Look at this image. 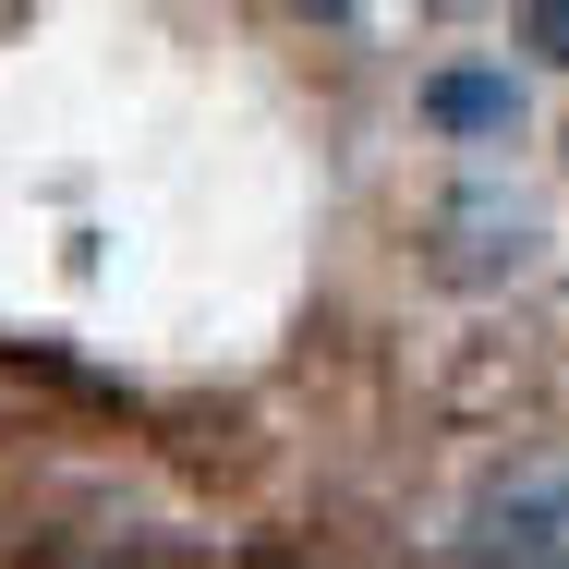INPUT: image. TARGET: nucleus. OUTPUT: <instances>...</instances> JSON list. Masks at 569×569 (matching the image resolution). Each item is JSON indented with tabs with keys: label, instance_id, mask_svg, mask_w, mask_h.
<instances>
[{
	"label": "nucleus",
	"instance_id": "1",
	"mask_svg": "<svg viewBox=\"0 0 569 569\" xmlns=\"http://www.w3.org/2000/svg\"><path fill=\"white\" fill-rule=\"evenodd\" d=\"M460 558H569V472L558 460H521L509 485H485L449 533Z\"/></svg>",
	"mask_w": 569,
	"mask_h": 569
},
{
	"label": "nucleus",
	"instance_id": "2",
	"mask_svg": "<svg viewBox=\"0 0 569 569\" xmlns=\"http://www.w3.org/2000/svg\"><path fill=\"white\" fill-rule=\"evenodd\" d=\"M437 242H449V254H437L449 279H521L533 242H546V219H533L521 194H449V207H437Z\"/></svg>",
	"mask_w": 569,
	"mask_h": 569
},
{
	"label": "nucleus",
	"instance_id": "3",
	"mask_svg": "<svg viewBox=\"0 0 569 569\" xmlns=\"http://www.w3.org/2000/svg\"><path fill=\"white\" fill-rule=\"evenodd\" d=\"M425 121H437L449 146H509V133H521V73H485V61L425 73Z\"/></svg>",
	"mask_w": 569,
	"mask_h": 569
},
{
	"label": "nucleus",
	"instance_id": "4",
	"mask_svg": "<svg viewBox=\"0 0 569 569\" xmlns=\"http://www.w3.org/2000/svg\"><path fill=\"white\" fill-rule=\"evenodd\" d=\"M521 24H533V49L569 73V0H521Z\"/></svg>",
	"mask_w": 569,
	"mask_h": 569
},
{
	"label": "nucleus",
	"instance_id": "5",
	"mask_svg": "<svg viewBox=\"0 0 569 569\" xmlns=\"http://www.w3.org/2000/svg\"><path fill=\"white\" fill-rule=\"evenodd\" d=\"M303 12H351V0H303Z\"/></svg>",
	"mask_w": 569,
	"mask_h": 569
}]
</instances>
